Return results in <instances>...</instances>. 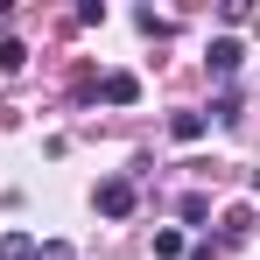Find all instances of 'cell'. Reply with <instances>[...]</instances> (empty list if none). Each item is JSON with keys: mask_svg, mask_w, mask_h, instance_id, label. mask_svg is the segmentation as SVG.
Wrapping results in <instances>:
<instances>
[{"mask_svg": "<svg viewBox=\"0 0 260 260\" xmlns=\"http://www.w3.org/2000/svg\"><path fill=\"white\" fill-rule=\"evenodd\" d=\"M253 232V211H225V239H246Z\"/></svg>", "mask_w": 260, "mask_h": 260, "instance_id": "cell-8", "label": "cell"}, {"mask_svg": "<svg viewBox=\"0 0 260 260\" xmlns=\"http://www.w3.org/2000/svg\"><path fill=\"white\" fill-rule=\"evenodd\" d=\"M169 134L176 141H204V113H169Z\"/></svg>", "mask_w": 260, "mask_h": 260, "instance_id": "cell-5", "label": "cell"}, {"mask_svg": "<svg viewBox=\"0 0 260 260\" xmlns=\"http://www.w3.org/2000/svg\"><path fill=\"white\" fill-rule=\"evenodd\" d=\"M0 260H36V239L28 232H0Z\"/></svg>", "mask_w": 260, "mask_h": 260, "instance_id": "cell-4", "label": "cell"}, {"mask_svg": "<svg viewBox=\"0 0 260 260\" xmlns=\"http://www.w3.org/2000/svg\"><path fill=\"white\" fill-rule=\"evenodd\" d=\"M239 56H246V49H239V36H211L204 71H211V78H232V71H239Z\"/></svg>", "mask_w": 260, "mask_h": 260, "instance_id": "cell-2", "label": "cell"}, {"mask_svg": "<svg viewBox=\"0 0 260 260\" xmlns=\"http://www.w3.org/2000/svg\"><path fill=\"white\" fill-rule=\"evenodd\" d=\"M134 204H141V190H134V176H106V183H99V211H106V218H127Z\"/></svg>", "mask_w": 260, "mask_h": 260, "instance_id": "cell-1", "label": "cell"}, {"mask_svg": "<svg viewBox=\"0 0 260 260\" xmlns=\"http://www.w3.org/2000/svg\"><path fill=\"white\" fill-rule=\"evenodd\" d=\"M134 21H141V28H148V36H169V28H176L169 14H155V7H141V14H134Z\"/></svg>", "mask_w": 260, "mask_h": 260, "instance_id": "cell-7", "label": "cell"}, {"mask_svg": "<svg viewBox=\"0 0 260 260\" xmlns=\"http://www.w3.org/2000/svg\"><path fill=\"white\" fill-rule=\"evenodd\" d=\"M21 63H28V49L14 43V36H0V71H21Z\"/></svg>", "mask_w": 260, "mask_h": 260, "instance_id": "cell-6", "label": "cell"}, {"mask_svg": "<svg viewBox=\"0 0 260 260\" xmlns=\"http://www.w3.org/2000/svg\"><path fill=\"white\" fill-rule=\"evenodd\" d=\"M99 99H106V106H134V99H141V78H134V71H113V78H99Z\"/></svg>", "mask_w": 260, "mask_h": 260, "instance_id": "cell-3", "label": "cell"}, {"mask_svg": "<svg viewBox=\"0 0 260 260\" xmlns=\"http://www.w3.org/2000/svg\"><path fill=\"white\" fill-rule=\"evenodd\" d=\"M36 260H78V253H71L63 239H49V246H36Z\"/></svg>", "mask_w": 260, "mask_h": 260, "instance_id": "cell-10", "label": "cell"}, {"mask_svg": "<svg viewBox=\"0 0 260 260\" xmlns=\"http://www.w3.org/2000/svg\"><path fill=\"white\" fill-rule=\"evenodd\" d=\"M183 253V232H155V260H176Z\"/></svg>", "mask_w": 260, "mask_h": 260, "instance_id": "cell-9", "label": "cell"}]
</instances>
